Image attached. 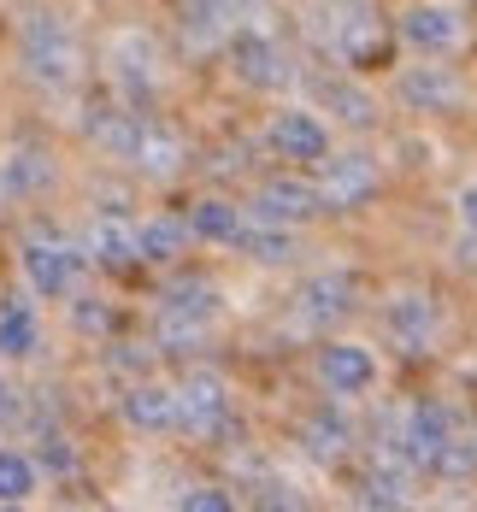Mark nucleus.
Instances as JSON below:
<instances>
[{
	"mask_svg": "<svg viewBox=\"0 0 477 512\" xmlns=\"http://www.w3.org/2000/svg\"><path fill=\"white\" fill-rule=\"evenodd\" d=\"M18 53H24V71H30L42 89H71V83L83 77V48H77L71 24L53 18V12H30V18H24Z\"/></svg>",
	"mask_w": 477,
	"mask_h": 512,
	"instance_id": "1",
	"label": "nucleus"
},
{
	"mask_svg": "<svg viewBox=\"0 0 477 512\" xmlns=\"http://www.w3.org/2000/svg\"><path fill=\"white\" fill-rule=\"evenodd\" d=\"M313 171H318V195H324L330 212H360V206H371L383 195V165L371 154H360V148L354 154H336L330 148Z\"/></svg>",
	"mask_w": 477,
	"mask_h": 512,
	"instance_id": "2",
	"label": "nucleus"
},
{
	"mask_svg": "<svg viewBox=\"0 0 477 512\" xmlns=\"http://www.w3.org/2000/svg\"><path fill=\"white\" fill-rule=\"evenodd\" d=\"M230 65H236V77H242L248 89H265V95H277V89L295 83V59L283 53L277 36H265L254 24H236V30H230Z\"/></svg>",
	"mask_w": 477,
	"mask_h": 512,
	"instance_id": "3",
	"label": "nucleus"
},
{
	"mask_svg": "<svg viewBox=\"0 0 477 512\" xmlns=\"http://www.w3.org/2000/svg\"><path fill=\"white\" fill-rule=\"evenodd\" d=\"M313 371H318V383H324V395H336V401H360L383 377L377 348H366V342H324Z\"/></svg>",
	"mask_w": 477,
	"mask_h": 512,
	"instance_id": "4",
	"label": "nucleus"
},
{
	"mask_svg": "<svg viewBox=\"0 0 477 512\" xmlns=\"http://www.w3.org/2000/svg\"><path fill=\"white\" fill-rule=\"evenodd\" d=\"M395 36H401V48L424 53V59H442V53H454L466 42V18H460V6L413 0V6L395 18Z\"/></svg>",
	"mask_w": 477,
	"mask_h": 512,
	"instance_id": "5",
	"label": "nucleus"
},
{
	"mask_svg": "<svg viewBox=\"0 0 477 512\" xmlns=\"http://www.w3.org/2000/svg\"><path fill=\"white\" fill-rule=\"evenodd\" d=\"M265 148L277 159H289V165H318V159L336 148V136H330V124L318 118L313 106H283L265 124Z\"/></svg>",
	"mask_w": 477,
	"mask_h": 512,
	"instance_id": "6",
	"label": "nucleus"
},
{
	"mask_svg": "<svg viewBox=\"0 0 477 512\" xmlns=\"http://www.w3.org/2000/svg\"><path fill=\"white\" fill-rule=\"evenodd\" d=\"M448 442H454V412L442 407V401H419V407H407V418L395 424V442L389 448L413 465V471H436Z\"/></svg>",
	"mask_w": 477,
	"mask_h": 512,
	"instance_id": "7",
	"label": "nucleus"
},
{
	"mask_svg": "<svg viewBox=\"0 0 477 512\" xmlns=\"http://www.w3.org/2000/svg\"><path fill=\"white\" fill-rule=\"evenodd\" d=\"M383 336L401 348V354H430L436 348V336H442V312L436 301L424 295V289H395L389 301H383Z\"/></svg>",
	"mask_w": 477,
	"mask_h": 512,
	"instance_id": "8",
	"label": "nucleus"
},
{
	"mask_svg": "<svg viewBox=\"0 0 477 512\" xmlns=\"http://www.w3.org/2000/svg\"><path fill=\"white\" fill-rule=\"evenodd\" d=\"M318 212H330V206H324L313 177H265L260 189H254V206H248V218H260V224H289V230L313 224Z\"/></svg>",
	"mask_w": 477,
	"mask_h": 512,
	"instance_id": "9",
	"label": "nucleus"
},
{
	"mask_svg": "<svg viewBox=\"0 0 477 512\" xmlns=\"http://www.w3.org/2000/svg\"><path fill=\"white\" fill-rule=\"evenodd\" d=\"M318 36H324V48L336 53L342 65H360L366 53H377V12H371L366 0H336V6H324V18H318Z\"/></svg>",
	"mask_w": 477,
	"mask_h": 512,
	"instance_id": "10",
	"label": "nucleus"
},
{
	"mask_svg": "<svg viewBox=\"0 0 477 512\" xmlns=\"http://www.w3.org/2000/svg\"><path fill=\"white\" fill-rule=\"evenodd\" d=\"M18 265H24L30 289H36V295H48V301L71 295V289H77V277H83V254H77V248H65V242H53V236H24Z\"/></svg>",
	"mask_w": 477,
	"mask_h": 512,
	"instance_id": "11",
	"label": "nucleus"
},
{
	"mask_svg": "<svg viewBox=\"0 0 477 512\" xmlns=\"http://www.w3.org/2000/svg\"><path fill=\"white\" fill-rule=\"evenodd\" d=\"M395 95H401L407 112L448 118V112H460V101H466V83L454 77V65H407L401 83H395Z\"/></svg>",
	"mask_w": 477,
	"mask_h": 512,
	"instance_id": "12",
	"label": "nucleus"
},
{
	"mask_svg": "<svg viewBox=\"0 0 477 512\" xmlns=\"http://www.w3.org/2000/svg\"><path fill=\"white\" fill-rule=\"evenodd\" d=\"M354 301H360V283L348 271H318L295 301V330H330V324L354 318Z\"/></svg>",
	"mask_w": 477,
	"mask_h": 512,
	"instance_id": "13",
	"label": "nucleus"
},
{
	"mask_svg": "<svg viewBox=\"0 0 477 512\" xmlns=\"http://www.w3.org/2000/svg\"><path fill=\"white\" fill-rule=\"evenodd\" d=\"M159 312H165V324H171L177 336H201L212 318L224 312V295L212 289L207 277H183V283H171V289H165Z\"/></svg>",
	"mask_w": 477,
	"mask_h": 512,
	"instance_id": "14",
	"label": "nucleus"
},
{
	"mask_svg": "<svg viewBox=\"0 0 477 512\" xmlns=\"http://www.w3.org/2000/svg\"><path fill=\"white\" fill-rule=\"evenodd\" d=\"M177 424L195 436H224L230 430V389L218 377H189L177 389Z\"/></svg>",
	"mask_w": 477,
	"mask_h": 512,
	"instance_id": "15",
	"label": "nucleus"
},
{
	"mask_svg": "<svg viewBox=\"0 0 477 512\" xmlns=\"http://www.w3.org/2000/svg\"><path fill=\"white\" fill-rule=\"evenodd\" d=\"M360 501L366 507H407L413 501V465L395 448H377L366 460V471H360Z\"/></svg>",
	"mask_w": 477,
	"mask_h": 512,
	"instance_id": "16",
	"label": "nucleus"
},
{
	"mask_svg": "<svg viewBox=\"0 0 477 512\" xmlns=\"http://www.w3.org/2000/svg\"><path fill=\"white\" fill-rule=\"evenodd\" d=\"M118 407H124V424L142 430V436L177 430V389H171V383H130Z\"/></svg>",
	"mask_w": 477,
	"mask_h": 512,
	"instance_id": "17",
	"label": "nucleus"
},
{
	"mask_svg": "<svg viewBox=\"0 0 477 512\" xmlns=\"http://www.w3.org/2000/svg\"><path fill=\"white\" fill-rule=\"evenodd\" d=\"M112 77H118V89H124L130 101H148L159 89L154 42H148V36H118V48H112Z\"/></svg>",
	"mask_w": 477,
	"mask_h": 512,
	"instance_id": "18",
	"label": "nucleus"
},
{
	"mask_svg": "<svg viewBox=\"0 0 477 512\" xmlns=\"http://www.w3.org/2000/svg\"><path fill=\"white\" fill-rule=\"evenodd\" d=\"M318 101L336 112V124H348V130H371L377 118H383V106L377 95H366L360 83H348V77H330V83H318Z\"/></svg>",
	"mask_w": 477,
	"mask_h": 512,
	"instance_id": "19",
	"label": "nucleus"
},
{
	"mask_svg": "<svg viewBox=\"0 0 477 512\" xmlns=\"http://www.w3.org/2000/svg\"><path fill=\"white\" fill-rule=\"evenodd\" d=\"M230 248H242L254 265H289V259L301 254V242H295V230H289V224H260V218H248V224H242V236H236Z\"/></svg>",
	"mask_w": 477,
	"mask_h": 512,
	"instance_id": "20",
	"label": "nucleus"
},
{
	"mask_svg": "<svg viewBox=\"0 0 477 512\" xmlns=\"http://www.w3.org/2000/svg\"><path fill=\"white\" fill-rule=\"evenodd\" d=\"M242 224H248V212L236 201H224V195H207V201L189 206V236H201V242H236L242 236Z\"/></svg>",
	"mask_w": 477,
	"mask_h": 512,
	"instance_id": "21",
	"label": "nucleus"
},
{
	"mask_svg": "<svg viewBox=\"0 0 477 512\" xmlns=\"http://www.w3.org/2000/svg\"><path fill=\"white\" fill-rule=\"evenodd\" d=\"M248 6L254 0H183V24H189V36H224V30H236L242 18H248Z\"/></svg>",
	"mask_w": 477,
	"mask_h": 512,
	"instance_id": "22",
	"label": "nucleus"
},
{
	"mask_svg": "<svg viewBox=\"0 0 477 512\" xmlns=\"http://www.w3.org/2000/svg\"><path fill=\"white\" fill-rule=\"evenodd\" d=\"M301 448L313 454V460H342L348 448H354V424L342 418V412H313L307 418V430H301Z\"/></svg>",
	"mask_w": 477,
	"mask_h": 512,
	"instance_id": "23",
	"label": "nucleus"
},
{
	"mask_svg": "<svg viewBox=\"0 0 477 512\" xmlns=\"http://www.w3.org/2000/svg\"><path fill=\"white\" fill-rule=\"evenodd\" d=\"M89 254H95V265H106V271H130V265L142 259V248H136V230H130V224L101 218V224L89 230Z\"/></svg>",
	"mask_w": 477,
	"mask_h": 512,
	"instance_id": "24",
	"label": "nucleus"
},
{
	"mask_svg": "<svg viewBox=\"0 0 477 512\" xmlns=\"http://www.w3.org/2000/svg\"><path fill=\"white\" fill-rule=\"evenodd\" d=\"M42 348V324H36V307L12 301L0 307V359H30Z\"/></svg>",
	"mask_w": 477,
	"mask_h": 512,
	"instance_id": "25",
	"label": "nucleus"
},
{
	"mask_svg": "<svg viewBox=\"0 0 477 512\" xmlns=\"http://www.w3.org/2000/svg\"><path fill=\"white\" fill-rule=\"evenodd\" d=\"M130 159L142 165V171H177V159H183V142L165 130V124H154V118H142V130H136V148H130Z\"/></svg>",
	"mask_w": 477,
	"mask_h": 512,
	"instance_id": "26",
	"label": "nucleus"
},
{
	"mask_svg": "<svg viewBox=\"0 0 477 512\" xmlns=\"http://www.w3.org/2000/svg\"><path fill=\"white\" fill-rule=\"evenodd\" d=\"M136 248H142V259H154V265H171V259L189 248V218H148L136 230Z\"/></svg>",
	"mask_w": 477,
	"mask_h": 512,
	"instance_id": "27",
	"label": "nucleus"
},
{
	"mask_svg": "<svg viewBox=\"0 0 477 512\" xmlns=\"http://www.w3.org/2000/svg\"><path fill=\"white\" fill-rule=\"evenodd\" d=\"M30 495H36V460H30V454L0 448V501H6V507H18V501H30Z\"/></svg>",
	"mask_w": 477,
	"mask_h": 512,
	"instance_id": "28",
	"label": "nucleus"
},
{
	"mask_svg": "<svg viewBox=\"0 0 477 512\" xmlns=\"http://www.w3.org/2000/svg\"><path fill=\"white\" fill-rule=\"evenodd\" d=\"M6 183H12V189H36V183H48V159L42 154L6 159Z\"/></svg>",
	"mask_w": 477,
	"mask_h": 512,
	"instance_id": "29",
	"label": "nucleus"
},
{
	"mask_svg": "<svg viewBox=\"0 0 477 512\" xmlns=\"http://www.w3.org/2000/svg\"><path fill=\"white\" fill-rule=\"evenodd\" d=\"M177 507H189V512H230L236 501H230L224 489H189V495H183Z\"/></svg>",
	"mask_w": 477,
	"mask_h": 512,
	"instance_id": "30",
	"label": "nucleus"
},
{
	"mask_svg": "<svg viewBox=\"0 0 477 512\" xmlns=\"http://www.w3.org/2000/svg\"><path fill=\"white\" fill-rule=\"evenodd\" d=\"M454 218H460V224H466V230L477 236V177L454 189Z\"/></svg>",
	"mask_w": 477,
	"mask_h": 512,
	"instance_id": "31",
	"label": "nucleus"
},
{
	"mask_svg": "<svg viewBox=\"0 0 477 512\" xmlns=\"http://www.w3.org/2000/svg\"><path fill=\"white\" fill-rule=\"evenodd\" d=\"M71 318H77L83 330H106V324H112V312L95 307V301H77V307H71Z\"/></svg>",
	"mask_w": 477,
	"mask_h": 512,
	"instance_id": "32",
	"label": "nucleus"
},
{
	"mask_svg": "<svg viewBox=\"0 0 477 512\" xmlns=\"http://www.w3.org/2000/svg\"><path fill=\"white\" fill-rule=\"evenodd\" d=\"M42 460H48L53 471H71V465H77L71 460V448H65V436H42Z\"/></svg>",
	"mask_w": 477,
	"mask_h": 512,
	"instance_id": "33",
	"label": "nucleus"
}]
</instances>
